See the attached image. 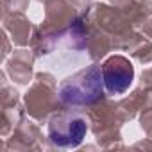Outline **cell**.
Returning a JSON list of instances; mask_svg holds the SVG:
<instances>
[{
	"label": "cell",
	"mask_w": 152,
	"mask_h": 152,
	"mask_svg": "<svg viewBox=\"0 0 152 152\" xmlns=\"http://www.w3.org/2000/svg\"><path fill=\"white\" fill-rule=\"evenodd\" d=\"M104 79H102V68L90 66L88 70L79 72L72 79L63 83L59 88V99L64 104L72 106H83L97 102L104 93Z\"/></svg>",
	"instance_id": "obj_1"
},
{
	"label": "cell",
	"mask_w": 152,
	"mask_h": 152,
	"mask_svg": "<svg viewBox=\"0 0 152 152\" xmlns=\"http://www.w3.org/2000/svg\"><path fill=\"white\" fill-rule=\"evenodd\" d=\"M88 131L86 120L77 115L70 113H61L52 116L48 124V138L54 145L63 147V148H72L81 145Z\"/></svg>",
	"instance_id": "obj_2"
},
{
	"label": "cell",
	"mask_w": 152,
	"mask_h": 152,
	"mask_svg": "<svg viewBox=\"0 0 152 152\" xmlns=\"http://www.w3.org/2000/svg\"><path fill=\"white\" fill-rule=\"evenodd\" d=\"M102 79H104V86L109 93L120 95L131 86V83L134 79L132 64L122 56H113L102 66Z\"/></svg>",
	"instance_id": "obj_3"
}]
</instances>
